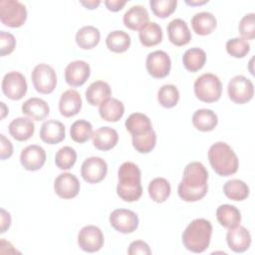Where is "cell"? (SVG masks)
<instances>
[{
    "label": "cell",
    "mask_w": 255,
    "mask_h": 255,
    "mask_svg": "<svg viewBox=\"0 0 255 255\" xmlns=\"http://www.w3.org/2000/svg\"><path fill=\"white\" fill-rule=\"evenodd\" d=\"M226 241L233 252L242 253L250 247L251 235L245 227L237 225L228 229Z\"/></svg>",
    "instance_id": "17"
},
{
    "label": "cell",
    "mask_w": 255,
    "mask_h": 255,
    "mask_svg": "<svg viewBox=\"0 0 255 255\" xmlns=\"http://www.w3.org/2000/svg\"><path fill=\"white\" fill-rule=\"evenodd\" d=\"M205 62L206 53L197 47L186 50L182 56V63L184 68L191 73H195L202 69Z\"/></svg>",
    "instance_id": "32"
},
{
    "label": "cell",
    "mask_w": 255,
    "mask_h": 255,
    "mask_svg": "<svg viewBox=\"0 0 255 255\" xmlns=\"http://www.w3.org/2000/svg\"><path fill=\"white\" fill-rule=\"evenodd\" d=\"M217 21L213 14L209 12L196 13L191 19V26L193 31L200 36L211 34L216 28Z\"/></svg>",
    "instance_id": "27"
},
{
    "label": "cell",
    "mask_w": 255,
    "mask_h": 255,
    "mask_svg": "<svg viewBox=\"0 0 255 255\" xmlns=\"http://www.w3.org/2000/svg\"><path fill=\"white\" fill-rule=\"evenodd\" d=\"M40 138L48 144H56L61 142L66 136L65 126L56 120L45 122L40 128Z\"/></svg>",
    "instance_id": "20"
},
{
    "label": "cell",
    "mask_w": 255,
    "mask_h": 255,
    "mask_svg": "<svg viewBox=\"0 0 255 255\" xmlns=\"http://www.w3.org/2000/svg\"><path fill=\"white\" fill-rule=\"evenodd\" d=\"M127 4V1H121V0H106L105 5L108 8V10L112 12H118L124 8V6Z\"/></svg>",
    "instance_id": "48"
},
{
    "label": "cell",
    "mask_w": 255,
    "mask_h": 255,
    "mask_svg": "<svg viewBox=\"0 0 255 255\" xmlns=\"http://www.w3.org/2000/svg\"><path fill=\"white\" fill-rule=\"evenodd\" d=\"M157 101L163 108L171 109L175 107L179 101L178 89L171 84L163 85L157 92Z\"/></svg>",
    "instance_id": "37"
},
{
    "label": "cell",
    "mask_w": 255,
    "mask_h": 255,
    "mask_svg": "<svg viewBox=\"0 0 255 255\" xmlns=\"http://www.w3.org/2000/svg\"><path fill=\"white\" fill-rule=\"evenodd\" d=\"M226 51L233 58H244L250 52V44L242 38H232L226 42Z\"/></svg>",
    "instance_id": "42"
},
{
    "label": "cell",
    "mask_w": 255,
    "mask_h": 255,
    "mask_svg": "<svg viewBox=\"0 0 255 255\" xmlns=\"http://www.w3.org/2000/svg\"><path fill=\"white\" fill-rule=\"evenodd\" d=\"M1 88L8 99L19 101L26 95L28 85L25 77L20 72L12 71L3 77Z\"/></svg>",
    "instance_id": "9"
},
{
    "label": "cell",
    "mask_w": 255,
    "mask_h": 255,
    "mask_svg": "<svg viewBox=\"0 0 255 255\" xmlns=\"http://www.w3.org/2000/svg\"><path fill=\"white\" fill-rule=\"evenodd\" d=\"M223 192L231 200L242 201L249 196V186L243 180L234 178L224 183Z\"/></svg>",
    "instance_id": "33"
},
{
    "label": "cell",
    "mask_w": 255,
    "mask_h": 255,
    "mask_svg": "<svg viewBox=\"0 0 255 255\" xmlns=\"http://www.w3.org/2000/svg\"><path fill=\"white\" fill-rule=\"evenodd\" d=\"M216 218L221 226L229 229L240 225L241 213L234 205L222 204L216 210Z\"/></svg>",
    "instance_id": "30"
},
{
    "label": "cell",
    "mask_w": 255,
    "mask_h": 255,
    "mask_svg": "<svg viewBox=\"0 0 255 255\" xmlns=\"http://www.w3.org/2000/svg\"><path fill=\"white\" fill-rule=\"evenodd\" d=\"M124 24L132 31H140L149 21L147 10L141 5L131 6L124 15Z\"/></svg>",
    "instance_id": "22"
},
{
    "label": "cell",
    "mask_w": 255,
    "mask_h": 255,
    "mask_svg": "<svg viewBox=\"0 0 255 255\" xmlns=\"http://www.w3.org/2000/svg\"><path fill=\"white\" fill-rule=\"evenodd\" d=\"M80 181L76 175L70 172L59 174L54 181L56 194L63 199H72L80 192Z\"/></svg>",
    "instance_id": "14"
},
{
    "label": "cell",
    "mask_w": 255,
    "mask_h": 255,
    "mask_svg": "<svg viewBox=\"0 0 255 255\" xmlns=\"http://www.w3.org/2000/svg\"><path fill=\"white\" fill-rule=\"evenodd\" d=\"M208 171L199 161L189 162L183 170L182 179L178 184V196L186 202L202 199L208 190Z\"/></svg>",
    "instance_id": "1"
},
{
    "label": "cell",
    "mask_w": 255,
    "mask_h": 255,
    "mask_svg": "<svg viewBox=\"0 0 255 255\" xmlns=\"http://www.w3.org/2000/svg\"><path fill=\"white\" fill-rule=\"evenodd\" d=\"M105 242L102 230L95 225L84 226L78 234L79 247L89 253L99 251Z\"/></svg>",
    "instance_id": "12"
},
{
    "label": "cell",
    "mask_w": 255,
    "mask_h": 255,
    "mask_svg": "<svg viewBox=\"0 0 255 255\" xmlns=\"http://www.w3.org/2000/svg\"><path fill=\"white\" fill-rule=\"evenodd\" d=\"M127 130L131 135L143 134L152 129L151 122L147 116L141 113H133L126 120Z\"/></svg>",
    "instance_id": "31"
},
{
    "label": "cell",
    "mask_w": 255,
    "mask_h": 255,
    "mask_svg": "<svg viewBox=\"0 0 255 255\" xmlns=\"http://www.w3.org/2000/svg\"><path fill=\"white\" fill-rule=\"evenodd\" d=\"M81 95L73 89L65 91L59 101V111L63 117L70 118L76 116L82 109Z\"/></svg>",
    "instance_id": "19"
},
{
    "label": "cell",
    "mask_w": 255,
    "mask_h": 255,
    "mask_svg": "<svg viewBox=\"0 0 255 255\" xmlns=\"http://www.w3.org/2000/svg\"><path fill=\"white\" fill-rule=\"evenodd\" d=\"M238 31L244 40H253L255 38V14L248 13L243 16L238 25Z\"/></svg>",
    "instance_id": "43"
},
{
    "label": "cell",
    "mask_w": 255,
    "mask_h": 255,
    "mask_svg": "<svg viewBox=\"0 0 255 255\" xmlns=\"http://www.w3.org/2000/svg\"><path fill=\"white\" fill-rule=\"evenodd\" d=\"M212 169L220 176H230L238 170L239 159L233 149L223 141L213 143L208 150Z\"/></svg>",
    "instance_id": "4"
},
{
    "label": "cell",
    "mask_w": 255,
    "mask_h": 255,
    "mask_svg": "<svg viewBox=\"0 0 255 255\" xmlns=\"http://www.w3.org/2000/svg\"><path fill=\"white\" fill-rule=\"evenodd\" d=\"M128 253L129 255H150L151 254V250L148 246L147 243H145L142 240H136L133 241L129 244L128 249Z\"/></svg>",
    "instance_id": "45"
},
{
    "label": "cell",
    "mask_w": 255,
    "mask_h": 255,
    "mask_svg": "<svg viewBox=\"0 0 255 255\" xmlns=\"http://www.w3.org/2000/svg\"><path fill=\"white\" fill-rule=\"evenodd\" d=\"M222 93V84L219 78L211 73L199 76L194 82V94L196 98L204 103L217 102Z\"/></svg>",
    "instance_id": "5"
},
{
    "label": "cell",
    "mask_w": 255,
    "mask_h": 255,
    "mask_svg": "<svg viewBox=\"0 0 255 255\" xmlns=\"http://www.w3.org/2000/svg\"><path fill=\"white\" fill-rule=\"evenodd\" d=\"M77 160V152L71 146L61 147L55 155V164L62 170H68L74 166Z\"/></svg>",
    "instance_id": "40"
},
{
    "label": "cell",
    "mask_w": 255,
    "mask_h": 255,
    "mask_svg": "<svg viewBox=\"0 0 255 255\" xmlns=\"http://www.w3.org/2000/svg\"><path fill=\"white\" fill-rule=\"evenodd\" d=\"M208 2V0H203V1H188V0H186L185 1V3L187 4V5H190V6H198V5H203V4H206Z\"/></svg>",
    "instance_id": "50"
},
{
    "label": "cell",
    "mask_w": 255,
    "mask_h": 255,
    "mask_svg": "<svg viewBox=\"0 0 255 255\" xmlns=\"http://www.w3.org/2000/svg\"><path fill=\"white\" fill-rule=\"evenodd\" d=\"M35 90L40 94H51L57 86V75L55 70L48 64L37 65L31 75Z\"/></svg>",
    "instance_id": "7"
},
{
    "label": "cell",
    "mask_w": 255,
    "mask_h": 255,
    "mask_svg": "<svg viewBox=\"0 0 255 255\" xmlns=\"http://www.w3.org/2000/svg\"><path fill=\"white\" fill-rule=\"evenodd\" d=\"M111 95V87L105 81H96L86 90V99L91 106H100L104 101L109 99Z\"/></svg>",
    "instance_id": "26"
},
{
    "label": "cell",
    "mask_w": 255,
    "mask_h": 255,
    "mask_svg": "<svg viewBox=\"0 0 255 255\" xmlns=\"http://www.w3.org/2000/svg\"><path fill=\"white\" fill-rule=\"evenodd\" d=\"M99 114L104 121L116 123L123 118L125 106L120 100L109 98L100 105Z\"/></svg>",
    "instance_id": "24"
},
{
    "label": "cell",
    "mask_w": 255,
    "mask_h": 255,
    "mask_svg": "<svg viewBox=\"0 0 255 255\" xmlns=\"http://www.w3.org/2000/svg\"><path fill=\"white\" fill-rule=\"evenodd\" d=\"M132 146L139 153L150 152L156 143V133L153 129L138 135H131Z\"/></svg>",
    "instance_id": "38"
},
{
    "label": "cell",
    "mask_w": 255,
    "mask_h": 255,
    "mask_svg": "<svg viewBox=\"0 0 255 255\" xmlns=\"http://www.w3.org/2000/svg\"><path fill=\"white\" fill-rule=\"evenodd\" d=\"M92 140L94 146L99 150H110L119 141L118 131L110 127H102L93 131Z\"/></svg>",
    "instance_id": "21"
},
{
    "label": "cell",
    "mask_w": 255,
    "mask_h": 255,
    "mask_svg": "<svg viewBox=\"0 0 255 255\" xmlns=\"http://www.w3.org/2000/svg\"><path fill=\"white\" fill-rule=\"evenodd\" d=\"M91 75L90 65L82 60H76L68 64L65 69L66 83L73 87L83 86Z\"/></svg>",
    "instance_id": "15"
},
{
    "label": "cell",
    "mask_w": 255,
    "mask_h": 255,
    "mask_svg": "<svg viewBox=\"0 0 255 255\" xmlns=\"http://www.w3.org/2000/svg\"><path fill=\"white\" fill-rule=\"evenodd\" d=\"M108 164L99 156H91L84 160L81 166L83 179L91 184L101 182L107 175Z\"/></svg>",
    "instance_id": "11"
},
{
    "label": "cell",
    "mask_w": 255,
    "mask_h": 255,
    "mask_svg": "<svg viewBox=\"0 0 255 255\" xmlns=\"http://www.w3.org/2000/svg\"><path fill=\"white\" fill-rule=\"evenodd\" d=\"M76 43L83 50L95 48L101 39L100 30L94 26L88 25L80 28L76 33Z\"/></svg>",
    "instance_id": "28"
},
{
    "label": "cell",
    "mask_w": 255,
    "mask_h": 255,
    "mask_svg": "<svg viewBox=\"0 0 255 255\" xmlns=\"http://www.w3.org/2000/svg\"><path fill=\"white\" fill-rule=\"evenodd\" d=\"M192 124L194 128L200 131H211L216 128L218 118L213 111L200 109L194 112L192 116Z\"/></svg>",
    "instance_id": "29"
},
{
    "label": "cell",
    "mask_w": 255,
    "mask_h": 255,
    "mask_svg": "<svg viewBox=\"0 0 255 255\" xmlns=\"http://www.w3.org/2000/svg\"><path fill=\"white\" fill-rule=\"evenodd\" d=\"M147 73L154 79L165 78L171 69V61L167 53L161 50L151 52L145 61Z\"/></svg>",
    "instance_id": "13"
},
{
    "label": "cell",
    "mask_w": 255,
    "mask_h": 255,
    "mask_svg": "<svg viewBox=\"0 0 255 255\" xmlns=\"http://www.w3.org/2000/svg\"><path fill=\"white\" fill-rule=\"evenodd\" d=\"M8 129L13 138L18 141H25L34 134L35 125L32 120L20 117L14 119L10 123Z\"/></svg>",
    "instance_id": "23"
},
{
    "label": "cell",
    "mask_w": 255,
    "mask_h": 255,
    "mask_svg": "<svg viewBox=\"0 0 255 255\" xmlns=\"http://www.w3.org/2000/svg\"><path fill=\"white\" fill-rule=\"evenodd\" d=\"M84 7H86L87 9H90V10H93V9H96L100 4H101V1H95V0H91V1H81L80 2Z\"/></svg>",
    "instance_id": "49"
},
{
    "label": "cell",
    "mask_w": 255,
    "mask_h": 255,
    "mask_svg": "<svg viewBox=\"0 0 255 255\" xmlns=\"http://www.w3.org/2000/svg\"><path fill=\"white\" fill-rule=\"evenodd\" d=\"M22 113L34 121L45 120L49 113V105L40 98H30L22 105Z\"/></svg>",
    "instance_id": "25"
},
{
    "label": "cell",
    "mask_w": 255,
    "mask_h": 255,
    "mask_svg": "<svg viewBox=\"0 0 255 255\" xmlns=\"http://www.w3.org/2000/svg\"><path fill=\"white\" fill-rule=\"evenodd\" d=\"M0 104H1V119H4L5 116L8 114V108H6L3 102H1Z\"/></svg>",
    "instance_id": "51"
},
{
    "label": "cell",
    "mask_w": 255,
    "mask_h": 255,
    "mask_svg": "<svg viewBox=\"0 0 255 255\" xmlns=\"http://www.w3.org/2000/svg\"><path fill=\"white\" fill-rule=\"evenodd\" d=\"M71 138L78 142V143H84L86 142L90 137H92L93 134V127L90 122L85 120H78L71 126L70 129Z\"/></svg>",
    "instance_id": "39"
},
{
    "label": "cell",
    "mask_w": 255,
    "mask_h": 255,
    "mask_svg": "<svg viewBox=\"0 0 255 255\" xmlns=\"http://www.w3.org/2000/svg\"><path fill=\"white\" fill-rule=\"evenodd\" d=\"M229 99L238 105H243L252 100L254 96L253 83L242 75L233 77L227 86Z\"/></svg>",
    "instance_id": "8"
},
{
    "label": "cell",
    "mask_w": 255,
    "mask_h": 255,
    "mask_svg": "<svg viewBox=\"0 0 255 255\" xmlns=\"http://www.w3.org/2000/svg\"><path fill=\"white\" fill-rule=\"evenodd\" d=\"M148 195L156 203H162L170 195L171 187L169 182L163 177H156L148 184Z\"/></svg>",
    "instance_id": "34"
},
{
    "label": "cell",
    "mask_w": 255,
    "mask_h": 255,
    "mask_svg": "<svg viewBox=\"0 0 255 255\" xmlns=\"http://www.w3.org/2000/svg\"><path fill=\"white\" fill-rule=\"evenodd\" d=\"M16 46L15 37L6 31H0V56L11 54Z\"/></svg>",
    "instance_id": "44"
},
{
    "label": "cell",
    "mask_w": 255,
    "mask_h": 255,
    "mask_svg": "<svg viewBox=\"0 0 255 255\" xmlns=\"http://www.w3.org/2000/svg\"><path fill=\"white\" fill-rule=\"evenodd\" d=\"M212 224L204 218L192 220L182 233L183 246L193 253L204 252L211 240Z\"/></svg>",
    "instance_id": "3"
},
{
    "label": "cell",
    "mask_w": 255,
    "mask_h": 255,
    "mask_svg": "<svg viewBox=\"0 0 255 255\" xmlns=\"http://www.w3.org/2000/svg\"><path fill=\"white\" fill-rule=\"evenodd\" d=\"M149 6L152 13L161 19L170 16L176 9V0H150Z\"/></svg>",
    "instance_id": "41"
},
{
    "label": "cell",
    "mask_w": 255,
    "mask_h": 255,
    "mask_svg": "<svg viewBox=\"0 0 255 255\" xmlns=\"http://www.w3.org/2000/svg\"><path fill=\"white\" fill-rule=\"evenodd\" d=\"M140 176V169L135 163L126 161L121 164L118 170L119 182L117 185V194L121 199L133 202L140 198L142 194Z\"/></svg>",
    "instance_id": "2"
},
{
    "label": "cell",
    "mask_w": 255,
    "mask_h": 255,
    "mask_svg": "<svg viewBox=\"0 0 255 255\" xmlns=\"http://www.w3.org/2000/svg\"><path fill=\"white\" fill-rule=\"evenodd\" d=\"M130 42L129 35L122 30L113 31L106 38L107 48L114 53H124L128 51Z\"/></svg>",
    "instance_id": "36"
},
{
    "label": "cell",
    "mask_w": 255,
    "mask_h": 255,
    "mask_svg": "<svg viewBox=\"0 0 255 255\" xmlns=\"http://www.w3.org/2000/svg\"><path fill=\"white\" fill-rule=\"evenodd\" d=\"M168 40L174 46L180 47L188 44L191 40V33L185 21L182 19H173L167 25Z\"/></svg>",
    "instance_id": "18"
},
{
    "label": "cell",
    "mask_w": 255,
    "mask_h": 255,
    "mask_svg": "<svg viewBox=\"0 0 255 255\" xmlns=\"http://www.w3.org/2000/svg\"><path fill=\"white\" fill-rule=\"evenodd\" d=\"M20 162L26 170H39L40 168L43 167V165L46 162V151L40 145H28L21 151Z\"/></svg>",
    "instance_id": "16"
},
{
    "label": "cell",
    "mask_w": 255,
    "mask_h": 255,
    "mask_svg": "<svg viewBox=\"0 0 255 255\" xmlns=\"http://www.w3.org/2000/svg\"><path fill=\"white\" fill-rule=\"evenodd\" d=\"M27 19V9L25 5L17 0L0 1V20L11 28L21 27Z\"/></svg>",
    "instance_id": "6"
},
{
    "label": "cell",
    "mask_w": 255,
    "mask_h": 255,
    "mask_svg": "<svg viewBox=\"0 0 255 255\" xmlns=\"http://www.w3.org/2000/svg\"><path fill=\"white\" fill-rule=\"evenodd\" d=\"M1 223H0V233H5L6 230L11 225V216L10 213L7 212L5 209L1 208Z\"/></svg>",
    "instance_id": "47"
},
{
    "label": "cell",
    "mask_w": 255,
    "mask_h": 255,
    "mask_svg": "<svg viewBox=\"0 0 255 255\" xmlns=\"http://www.w3.org/2000/svg\"><path fill=\"white\" fill-rule=\"evenodd\" d=\"M109 220L111 226L123 234L132 233L136 230L139 223L137 215L133 211L125 208L115 209L110 214Z\"/></svg>",
    "instance_id": "10"
},
{
    "label": "cell",
    "mask_w": 255,
    "mask_h": 255,
    "mask_svg": "<svg viewBox=\"0 0 255 255\" xmlns=\"http://www.w3.org/2000/svg\"><path fill=\"white\" fill-rule=\"evenodd\" d=\"M138 38L144 47H153L162 41L161 27L155 22H148L138 33Z\"/></svg>",
    "instance_id": "35"
},
{
    "label": "cell",
    "mask_w": 255,
    "mask_h": 255,
    "mask_svg": "<svg viewBox=\"0 0 255 255\" xmlns=\"http://www.w3.org/2000/svg\"><path fill=\"white\" fill-rule=\"evenodd\" d=\"M1 139V147H0V158L1 160H5L13 154V144L12 142L3 134H0Z\"/></svg>",
    "instance_id": "46"
}]
</instances>
